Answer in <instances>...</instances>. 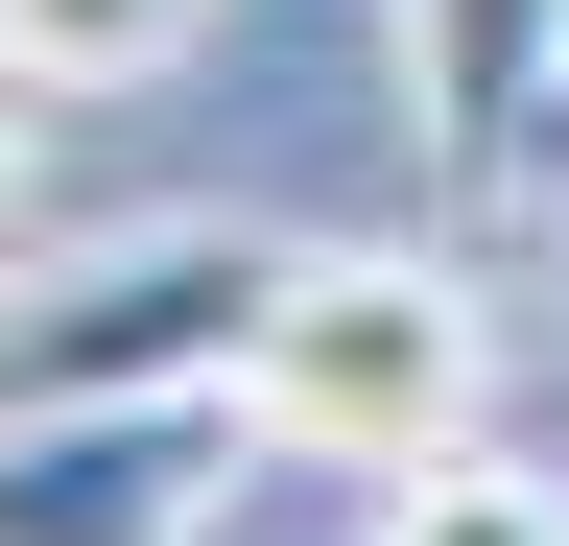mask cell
I'll return each mask as SVG.
<instances>
[{
  "mask_svg": "<svg viewBox=\"0 0 569 546\" xmlns=\"http://www.w3.org/2000/svg\"><path fill=\"white\" fill-rule=\"evenodd\" d=\"M309 238H238V215H142V238H71L48 286H0V404H238Z\"/></svg>",
  "mask_w": 569,
  "mask_h": 546,
  "instance_id": "6da1fadb",
  "label": "cell"
},
{
  "mask_svg": "<svg viewBox=\"0 0 569 546\" xmlns=\"http://www.w3.org/2000/svg\"><path fill=\"white\" fill-rule=\"evenodd\" d=\"M475 286L451 261H309L261 332V451H332V475H427V451H475Z\"/></svg>",
  "mask_w": 569,
  "mask_h": 546,
  "instance_id": "7a4b0ae2",
  "label": "cell"
},
{
  "mask_svg": "<svg viewBox=\"0 0 569 546\" xmlns=\"http://www.w3.org/2000/svg\"><path fill=\"white\" fill-rule=\"evenodd\" d=\"M261 404H0V546H190Z\"/></svg>",
  "mask_w": 569,
  "mask_h": 546,
  "instance_id": "3957f363",
  "label": "cell"
},
{
  "mask_svg": "<svg viewBox=\"0 0 569 546\" xmlns=\"http://www.w3.org/2000/svg\"><path fill=\"white\" fill-rule=\"evenodd\" d=\"M403 96L451 190H546L569 143V0H403Z\"/></svg>",
  "mask_w": 569,
  "mask_h": 546,
  "instance_id": "277c9868",
  "label": "cell"
},
{
  "mask_svg": "<svg viewBox=\"0 0 569 546\" xmlns=\"http://www.w3.org/2000/svg\"><path fill=\"white\" fill-rule=\"evenodd\" d=\"M190 24H213V0H0V48H24L48 96H119V72H167Z\"/></svg>",
  "mask_w": 569,
  "mask_h": 546,
  "instance_id": "5b68a950",
  "label": "cell"
},
{
  "mask_svg": "<svg viewBox=\"0 0 569 546\" xmlns=\"http://www.w3.org/2000/svg\"><path fill=\"white\" fill-rule=\"evenodd\" d=\"M380 546H569V499H546L522 451H427L403 499H380Z\"/></svg>",
  "mask_w": 569,
  "mask_h": 546,
  "instance_id": "8992f818",
  "label": "cell"
},
{
  "mask_svg": "<svg viewBox=\"0 0 569 546\" xmlns=\"http://www.w3.org/2000/svg\"><path fill=\"white\" fill-rule=\"evenodd\" d=\"M24 190H48V72L0 48V238H24Z\"/></svg>",
  "mask_w": 569,
  "mask_h": 546,
  "instance_id": "52a82bcc",
  "label": "cell"
}]
</instances>
